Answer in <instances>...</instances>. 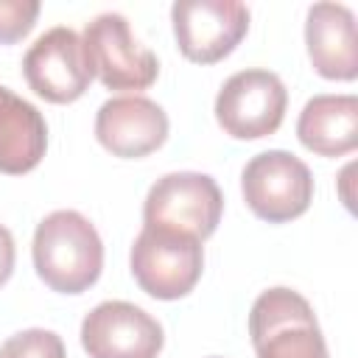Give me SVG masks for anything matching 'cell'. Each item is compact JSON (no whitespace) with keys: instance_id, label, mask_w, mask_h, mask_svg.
I'll return each instance as SVG.
<instances>
[{"instance_id":"9","label":"cell","mask_w":358,"mask_h":358,"mask_svg":"<svg viewBox=\"0 0 358 358\" xmlns=\"http://www.w3.org/2000/svg\"><path fill=\"white\" fill-rule=\"evenodd\" d=\"M22 76L28 87L48 103L78 101L95 78L81 36L67 25L45 31L28 48L22 56Z\"/></svg>"},{"instance_id":"11","label":"cell","mask_w":358,"mask_h":358,"mask_svg":"<svg viewBox=\"0 0 358 358\" xmlns=\"http://www.w3.org/2000/svg\"><path fill=\"white\" fill-rule=\"evenodd\" d=\"M165 109L145 95H117L98 106L95 140L120 159H140L168 140Z\"/></svg>"},{"instance_id":"1","label":"cell","mask_w":358,"mask_h":358,"mask_svg":"<svg viewBox=\"0 0 358 358\" xmlns=\"http://www.w3.org/2000/svg\"><path fill=\"white\" fill-rule=\"evenodd\" d=\"M36 277L56 294H84L103 271V241L78 210H53L34 229Z\"/></svg>"},{"instance_id":"2","label":"cell","mask_w":358,"mask_h":358,"mask_svg":"<svg viewBox=\"0 0 358 358\" xmlns=\"http://www.w3.org/2000/svg\"><path fill=\"white\" fill-rule=\"evenodd\" d=\"M257 358H330L310 302L285 285L266 288L249 310Z\"/></svg>"},{"instance_id":"7","label":"cell","mask_w":358,"mask_h":358,"mask_svg":"<svg viewBox=\"0 0 358 358\" xmlns=\"http://www.w3.org/2000/svg\"><path fill=\"white\" fill-rule=\"evenodd\" d=\"M92 76L106 90L140 92L148 90L159 76V59L137 42L129 20L117 11L98 14L81 34Z\"/></svg>"},{"instance_id":"5","label":"cell","mask_w":358,"mask_h":358,"mask_svg":"<svg viewBox=\"0 0 358 358\" xmlns=\"http://www.w3.org/2000/svg\"><path fill=\"white\" fill-rule=\"evenodd\" d=\"M224 196L210 173L173 171L159 176L143 201V227L179 229L201 243L218 229Z\"/></svg>"},{"instance_id":"16","label":"cell","mask_w":358,"mask_h":358,"mask_svg":"<svg viewBox=\"0 0 358 358\" xmlns=\"http://www.w3.org/2000/svg\"><path fill=\"white\" fill-rule=\"evenodd\" d=\"M42 6L36 0H0V45H14L31 34Z\"/></svg>"},{"instance_id":"17","label":"cell","mask_w":358,"mask_h":358,"mask_svg":"<svg viewBox=\"0 0 358 358\" xmlns=\"http://www.w3.org/2000/svg\"><path fill=\"white\" fill-rule=\"evenodd\" d=\"M14 263H17V246H14V235L8 232V227L0 224V285H6L14 274Z\"/></svg>"},{"instance_id":"12","label":"cell","mask_w":358,"mask_h":358,"mask_svg":"<svg viewBox=\"0 0 358 358\" xmlns=\"http://www.w3.org/2000/svg\"><path fill=\"white\" fill-rule=\"evenodd\" d=\"M305 48L322 78L352 81L358 76L355 14L341 3H313L305 17Z\"/></svg>"},{"instance_id":"18","label":"cell","mask_w":358,"mask_h":358,"mask_svg":"<svg viewBox=\"0 0 358 358\" xmlns=\"http://www.w3.org/2000/svg\"><path fill=\"white\" fill-rule=\"evenodd\" d=\"M213 358H215V355H213Z\"/></svg>"},{"instance_id":"4","label":"cell","mask_w":358,"mask_h":358,"mask_svg":"<svg viewBox=\"0 0 358 358\" xmlns=\"http://www.w3.org/2000/svg\"><path fill=\"white\" fill-rule=\"evenodd\" d=\"M241 193L260 221L288 224L308 213L313 201V173L296 154L268 148L243 165Z\"/></svg>"},{"instance_id":"14","label":"cell","mask_w":358,"mask_h":358,"mask_svg":"<svg viewBox=\"0 0 358 358\" xmlns=\"http://www.w3.org/2000/svg\"><path fill=\"white\" fill-rule=\"evenodd\" d=\"M299 143L319 157H344L358 145V98L313 95L296 120Z\"/></svg>"},{"instance_id":"3","label":"cell","mask_w":358,"mask_h":358,"mask_svg":"<svg viewBox=\"0 0 358 358\" xmlns=\"http://www.w3.org/2000/svg\"><path fill=\"white\" fill-rule=\"evenodd\" d=\"M129 268L140 291L154 299L173 302L187 296L204 271V246L199 238L165 229L143 227L129 252Z\"/></svg>"},{"instance_id":"15","label":"cell","mask_w":358,"mask_h":358,"mask_svg":"<svg viewBox=\"0 0 358 358\" xmlns=\"http://www.w3.org/2000/svg\"><path fill=\"white\" fill-rule=\"evenodd\" d=\"M0 358H67V350L59 333L45 327H28L0 344Z\"/></svg>"},{"instance_id":"13","label":"cell","mask_w":358,"mask_h":358,"mask_svg":"<svg viewBox=\"0 0 358 358\" xmlns=\"http://www.w3.org/2000/svg\"><path fill=\"white\" fill-rule=\"evenodd\" d=\"M48 151V123L42 112L0 87V173L22 176L34 171Z\"/></svg>"},{"instance_id":"6","label":"cell","mask_w":358,"mask_h":358,"mask_svg":"<svg viewBox=\"0 0 358 358\" xmlns=\"http://www.w3.org/2000/svg\"><path fill=\"white\" fill-rule=\"evenodd\" d=\"M288 90L282 78L263 67L232 73L215 95V120L232 140H260L282 126Z\"/></svg>"},{"instance_id":"10","label":"cell","mask_w":358,"mask_h":358,"mask_svg":"<svg viewBox=\"0 0 358 358\" xmlns=\"http://www.w3.org/2000/svg\"><path fill=\"white\" fill-rule=\"evenodd\" d=\"M81 347L90 358H157L165 347V330L140 305L106 299L84 316Z\"/></svg>"},{"instance_id":"8","label":"cell","mask_w":358,"mask_h":358,"mask_svg":"<svg viewBox=\"0 0 358 358\" xmlns=\"http://www.w3.org/2000/svg\"><path fill=\"white\" fill-rule=\"evenodd\" d=\"M171 25L179 53L193 64L227 59L249 31V8L238 0H176Z\"/></svg>"}]
</instances>
